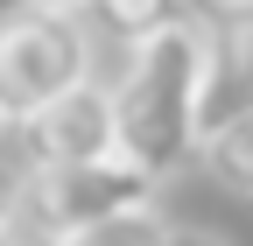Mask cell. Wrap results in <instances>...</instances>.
I'll use <instances>...</instances> for the list:
<instances>
[{
    "instance_id": "6da1fadb",
    "label": "cell",
    "mask_w": 253,
    "mask_h": 246,
    "mask_svg": "<svg viewBox=\"0 0 253 246\" xmlns=\"http://www.w3.org/2000/svg\"><path fill=\"white\" fill-rule=\"evenodd\" d=\"M218 64H225V42L211 14L126 49V71L113 84V120H120V155L141 176L169 183L190 155H204Z\"/></svg>"
},
{
    "instance_id": "7a4b0ae2",
    "label": "cell",
    "mask_w": 253,
    "mask_h": 246,
    "mask_svg": "<svg viewBox=\"0 0 253 246\" xmlns=\"http://www.w3.org/2000/svg\"><path fill=\"white\" fill-rule=\"evenodd\" d=\"M84 84H91V36L78 14H49V7L0 14V99H7L14 127Z\"/></svg>"
},
{
    "instance_id": "3957f363",
    "label": "cell",
    "mask_w": 253,
    "mask_h": 246,
    "mask_svg": "<svg viewBox=\"0 0 253 246\" xmlns=\"http://www.w3.org/2000/svg\"><path fill=\"white\" fill-rule=\"evenodd\" d=\"M162 183L141 176L126 155L113 162H84V169H28V204H21V232H36L42 246H63L78 232H99L113 218H141L155 211Z\"/></svg>"
},
{
    "instance_id": "277c9868",
    "label": "cell",
    "mask_w": 253,
    "mask_h": 246,
    "mask_svg": "<svg viewBox=\"0 0 253 246\" xmlns=\"http://www.w3.org/2000/svg\"><path fill=\"white\" fill-rule=\"evenodd\" d=\"M21 148L28 169H84V162H113L120 155V120H113V91L84 84L71 99L42 106L36 120H21Z\"/></svg>"
},
{
    "instance_id": "5b68a950",
    "label": "cell",
    "mask_w": 253,
    "mask_h": 246,
    "mask_svg": "<svg viewBox=\"0 0 253 246\" xmlns=\"http://www.w3.org/2000/svg\"><path fill=\"white\" fill-rule=\"evenodd\" d=\"M197 162H204L218 183H225L232 197L253 204V99L211 120V134H204V155H197Z\"/></svg>"
},
{
    "instance_id": "8992f818",
    "label": "cell",
    "mask_w": 253,
    "mask_h": 246,
    "mask_svg": "<svg viewBox=\"0 0 253 246\" xmlns=\"http://www.w3.org/2000/svg\"><path fill=\"white\" fill-rule=\"evenodd\" d=\"M91 21H99L113 42L141 49V42L169 36V28H183V21H197V7H190V0H91Z\"/></svg>"
},
{
    "instance_id": "52a82bcc",
    "label": "cell",
    "mask_w": 253,
    "mask_h": 246,
    "mask_svg": "<svg viewBox=\"0 0 253 246\" xmlns=\"http://www.w3.org/2000/svg\"><path fill=\"white\" fill-rule=\"evenodd\" d=\"M176 225L162 218V211H141V218H113L99 232H78V239H63V246H169Z\"/></svg>"
},
{
    "instance_id": "ba28073f",
    "label": "cell",
    "mask_w": 253,
    "mask_h": 246,
    "mask_svg": "<svg viewBox=\"0 0 253 246\" xmlns=\"http://www.w3.org/2000/svg\"><path fill=\"white\" fill-rule=\"evenodd\" d=\"M21 204H28V169H14L0 155V239L21 232Z\"/></svg>"
},
{
    "instance_id": "9c48e42d",
    "label": "cell",
    "mask_w": 253,
    "mask_h": 246,
    "mask_svg": "<svg viewBox=\"0 0 253 246\" xmlns=\"http://www.w3.org/2000/svg\"><path fill=\"white\" fill-rule=\"evenodd\" d=\"M218 42H225V64H246V78H253V14L218 21Z\"/></svg>"
},
{
    "instance_id": "30bf717a",
    "label": "cell",
    "mask_w": 253,
    "mask_h": 246,
    "mask_svg": "<svg viewBox=\"0 0 253 246\" xmlns=\"http://www.w3.org/2000/svg\"><path fill=\"white\" fill-rule=\"evenodd\" d=\"M211 21H232V14H253V0H204Z\"/></svg>"
},
{
    "instance_id": "8fae6325",
    "label": "cell",
    "mask_w": 253,
    "mask_h": 246,
    "mask_svg": "<svg viewBox=\"0 0 253 246\" xmlns=\"http://www.w3.org/2000/svg\"><path fill=\"white\" fill-rule=\"evenodd\" d=\"M21 7H49V14H78V7H91V0H21Z\"/></svg>"
},
{
    "instance_id": "7c38bea8",
    "label": "cell",
    "mask_w": 253,
    "mask_h": 246,
    "mask_svg": "<svg viewBox=\"0 0 253 246\" xmlns=\"http://www.w3.org/2000/svg\"><path fill=\"white\" fill-rule=\"evenodd\" d=\"M169 246H225V239H211V232H183V225H176V239H169Z\"/></svg>"
},
{
    "instance_id": "4fadbf2b",
    "label": "cell",
    "mask_w": 253,
    "mask_h": 246,
    "mask_svg": "<svg viewBox=\"0 0 253 246\" xmlns=\"http://www.w3.org/2000/svg\"><path fill=\"white\" fill-rule=\"evenodd\" d=\"M7 127H14V113H7V99H0V134H7Z\"/></svg>"
},
{
    "instance_id": "5bb4252c",
    "label": "cell",
    "mask_w": 253,
    "mask_h": 246,
    "mask_svg": "<svg viewBox=\"0 0 253 246\" xmlns=\"http://www.w3.org/2000/svg\"><path fill=\"white\" fill-rule=\"evenodd\" d=\"M0 246H21V239H0Z\"/></svg>"
}]
</instances>
